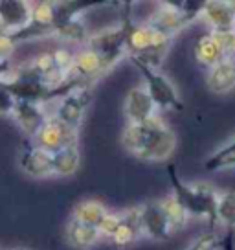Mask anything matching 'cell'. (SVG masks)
Here are the masks:
<instances>
[{
    "label": "cell",
    "instance_id": "1",
    "mask_svg": "<svg viewBox=\"0 0 235 250\" xmlns=\"http://www.w3.org/2000/svg\"><path fill=\"white\" fill-rule=\"evenodd\" d=\"M121 146L140 160L164 162L176 149V134L162 118L157 116L145 124H127L121 131Z\"/></svg>",
    "mask_w": 235,
    "mask_h": 250
},
{
    "label": "cell",
    "instance_id": "2",
    "mask_svg": "<svg viewBox=\"0 0 235 250\" xmlns=\"http://www.w3.org/2000/svg\"><path fill=\"white\" fill-rule=\"evenodd\" d=\"M167 177L173 188V197L184 206V210L189 213V217L208 219L212 225H217V206H219L220 193L206 182L198 184H188L180 180L176 167L169 164L167 167Z\"/></svg>",
    "mask_w": 235,
    "mask_h": 250
},
{
    "label": "cell",
    "instance_id": "3",
    "mask_svg": "<svg viewBox=\"0 0 235 250\" xmlns=\"http://www.w3.org/2000/svg\"><path fill=\"white\" fill-rule=\"evenodd\" d=\"M131 61H133L136 70L140 72V76L143 78V86L147 88V92L153 98L158 110L184 109V103L180 102V96L176 92L175 85L171 83V79L164 76L162 72H158L157 68H151L145 62L138 61L136 57H131Z\"/></svg>",
    "mask_w": 235,
    "mask_h": 250
},
{
    "label": "cell",
    "instance_id": "4",
    "mask_svg": "<svg viewBox=\"0 0 235 250\" xmlns=\"http://www.w3.org/2000/svg\"><path fill=\"white\" fill-rule=\"evenodd\" d=\"M86 46L94 48L96 52L99 54V57L103 59L105 72H109L112 66H116V62L123 55H129L125 44V33H123L121 24L110 26V28H105V30L90 35Z\"/></svg>",
    "mask_w": 235,
    "mask_h": 250
},
{
    "label": "cell",
    "instance_id": "5",
    "mask_svg": "<svg viewBox=\"0 0 235 250\" xmlns=\"http://www.w3.org/2000/svg\"><path fill=\"white\" fill-rule=\"evenodd\" d=\"M78 129H72V127L63 124L55 116H50L46 125L40 129V133L33 138V144L37 147L44 149V151L54 155V153H57V151H61L64 147L78 146Z\"/></svg>",
    "mask_w": 235,
    "mask_h": 250
},
{
    "label": "cell",
    "instance_id": "6",
    "mask_svg": "<svg viewBox=\"0 0 235 250\" xmlns=\"http://www.w3.org/2000/svg\"><path fill=\"white\" fill-rule=\"evenodd\" d=\"M90 100H92V86H79V88L72 90L70 94H66L64 98L59 100V105L55 109L54 116L57 120H61L63 124H66L68 127L79 131V127L83 124L85 110L90 105Z\"/></svg>",
    "mask_w": 235,
    "mask_h": 250
},
{
    "label": "cell",
    "instance_id": "7",
    "mask_svg": "<svg viewBox=\"0 0 235 250\" xmlns=\"http://www.w3.org/2000/svg\"><path fill=\"white\" fill-rule=\"evenodd\" d=\"M127 124L138 125L151 122L158 116V107L155 105L153 98L149 96L145 86H134L127 92L125 103H123Z\"/></svg>",
    "mask_w": 235,
    "mask_h": 250
},
{
    "label": "cell",
    "instance_id": "8",
    "mask_svg": "<svg viewBox=\"0 0 235 250\" xmlns=\"http://www.w3.org/2000/svg\"><path fill=\"white\" fill-rule=\"evenodd\" d=\"M138 208H140L141 232L145 237L155 239V241H165L173 234L171 225L165 217V211L160 201H149Z\"/></svg>",
    "mask_w": 235,
    "mask_h": 250
},
{
    "label": "cell",
    "instance_id": "9",
    "mask_svg": "<svg viewBox=\"0 0 235 250\" xmlns=\"http://www.w3.org/2000/svg\"><path fill=\"white\" fill-rule=\"evenodd\" d=\"M33 2L26 0H0V31L13 33L32 22Z\"/></svg>",
    "mask_w": 235,
    "mask_h": 250
},
{
    "label": "cell",
    "instance_id": "10",
    "mask_svg": "<svg viewBox=\"0 0 235 250\" xmlns=\"http://www.w3.org/2000/svg\"><path fill=\"white\" fill-rule=\"evenodd\" d=\"M11 118L17 122V125L22 129L30 138H35L40 133V129L46 125L48 112L44 110L42 103H30V102H17L15 110Z\"/></svg>",
    "mask_w": 235,
    "mask_h": 250
},
{
    "label": "cell",
    "instance_id": "11",
    "mask_svg": "<svg viewBox=\"0 0 235 250\" xmlns=\"http://www.w3.org/2000/svg\"><path fill=\"white\" fill-rule=\"evenodd\" d=\"M20 167L32 179L42 180L55 177L54 173V155L44 149L37 147L35 144L26 147L20 155Z\"/></svg>",
    "mask_w": 235,
    "mask_h": 250
},
{
    "label": "cell",
    "instance_id": "12",
    "mask_svg": "<svg viewBox=\"0 0 235 250\" xmlns=\"http://www.w3.org/2000/svg\"><path fill=\"white\" fill-rule=\"evenodd\" d=\"M200 19L208 22L212 31L235 30V9L232 2H224V0H208V2H204Z\"/></svg>",
    "mask_w": 235,
    "mask_h": 250
},
{
    "label": "cell",
    "instance_id": "13",
    "mask_svg": "<svg viewBox=\"0 0 235 250\" xmlns=\"http://www.w3.org/2000/svg\"><path fill=\"white\" fill-rule=\"evenodd\" d=\"M206 85L210 92L219 96L232 92L235 88V57H224L212 68H208Z\"/></svg>",
    "mask_w": 235,
    "mask_h": 250
},
{
    "label": "cell",
    "instance_id": "14",
    "mask_svg": "<svg viewBox=\"0 0 235 250\" xmlns=\"http://www.w3.org/2000/svg\"><path fill=\"white\" fill-rule=\"evenodd\" d=\"M119 213H121V223L118 227L116 234L110 237V243L118 249H125V247H131L133 243H136L143 235L140 223V208L119 211Z\"/></svg>",
    "mask_w": 235,
    "mask_h": 250
},
{
    "label": "cell",
    "instance_id": "15",
    "mask_svg": "<svg viewBox=\"0 0 235 250\" xmlns=\"http://www.w3.org/2000/svg\"><path fill=\"white\" fill-rule=\"evenodd\" d=\"M64 235H66V243L76 250L94 249L96 245L103 239L99 228L88 227V225H83V223L74 221V219L68 221L66 230H64Z\"/></svg>",
    "mask_w": 235,
    "mask_h": 250
},
{
    "label": "cell",
    "instance_id": "16",
    "mask_svg": "<svg viewBox=\"0 0 235 250\" xmlns=\"http://www.w3.org/2000/svg\"><path fill=\"white\" fill-rule=\"evenodd\" d=\"M109 213L110 211L107 210V206H103V203L94 201V199H86V201H79V203L74 206L70 219L79 221V223H83V225H88V227L99 228Z\"/></svg>",
    "mask_w": 235,
    "mask_h": 250
},
{
    "label": "cell",
    "instance_id": "17",
    "mask_svg": "<svg viewBox=\"0 0 235 250\" xmlns=\"http://www.w3.org/2000/svg\"><path fill=\"white\" fill-rule=\"evenodd\" d=\"M193 55H195L196 61L204 66H208V68H212L213 64H217L226 57L222 48H220L219 41L215 39L212 31L208 35H202V37L196 39L195 46H193Z\"/></svg>",
    "mask_w": 235,
    "mask_h": 250
},
{
    "label": "cell",
    "instance_id": "18",
    "mask_svg": "<svg viewBox=\"0 0 235 250\" xmlns=\"http://www.w3.org/2000/svg\"><path fill=\"white\" fill-rule=\"evenodd\" d=\"M54 37L70 44H88L90 33L86 30L85 22L81 21V17H78V19H68L55 24Z\"/></svg>",
    "mask_w": 235,
    "mask_h": 250
},
{
    "label": "cell",
    "instance_id": "19",
    "mask_svg": "<svg viewBox=\"0 0 235 250\" xmlns=\"http://www.w3.org/2000/svg\"><path fill=\"white\" fill-rule=\"evenodd\" d=\"M81 167V151L79 146H70L54 153V173L55 177H72Z\"/></svg>",
    "mask_w": 235,
    "mask_h": 250
},
{
    "label": "cell",
    "instance_id": "20",
    "mask_svg": "<svg viewBox=\"0 0 235 250\" xmlns=\"http://www.w3.org/2000/svg\"><path fill=\"white\" fill-rule=\"evenodd\" d=\"M160 203H162V208H164L165 217H167V221H169L173 232H178V230H182V228L188 225L189 213L184 210V206H182L175 197L173 195L165 197V199H162Z\"/></svg>",
    "mask_w": 235,
    "mask_h": 250
},
{
    "label": "cell",
    "instance_id": "21",
    "mask_svg": "<svg viewBox=\"0 0 235 250\" xmlns=\"http://www.w3.org/2000/svg\"><path fill=\"white\" fill-rule=\"evenodd\" d=\"M217 221L228 232L235 230V189L224 191L219 197V206H217Z\"/></svg>",
    "mask_w": 235,
    "mask_h": 250
},
{
    "label": "cell",
    "instance_id": "22",
    "mask_svg": "<svg viewBox=\"0 0 235 250\" xmlns=\"http://www.w3.org/2000/svg\"><path fill=\"white\" fill-rule=\"evenodd\" d=\"M57 19V2H33L32 6V22L46 28H55Z\"/></svg>",
    "mask_w": 235,
    "mask_h": 250
},
{
    "label": "cell",
    "instance_id": "23",
    "mask_svg": "<svg viewBox=\"0 0 235 250\" xmlns=\"http://www.w3.org/2000/svg\"><path fill=\"white\" fill-rule=\"evenodd\" d=\"M235 166V146L226 144L224 147L215 151L206 162L204 167L208 171H219V169H226V167H234Z\"/></svg>",
    "mask_w": 235,
    "mask_h": 250
},
{
    "label": "cell",
    "instance_id": "24",
    "mask_svg": "<svg viewBox=\"0 0 235 250\" xmlns=\"http://www.w3.org/2000/svg\"><path fill=\"white\" fill-rule=\"evenodd\" d=\"M224 249V237L217 232H204L196 235L184 250H222Z\"/></svg>",
    "mask_w": 235,
    "mask_h": 250
},
{
    "label": "cell",
    "instance_id": "25",
    "mask_svg": "<svg viewBox=\"0 0 235 250\" xmlns=\"http://www.w3.org/2000/svg\"><path fill=\"white\" fill-rule=\"evenodd\" d=\"M215 39L219 41L220 48L226 57H235V30L228 31H212Z\"/></svg>",
    "mask_w": 235,
    "mask_h": 250
},
{
    "label": "cell",
    "instance_id": "26",
    "mask_svg": "<svg viewBox=\"0 0 235 250\" xmlns=\"http://www.w3.org/2000/svg\"><path fill=\"white\" fill-rule=\"evenodd\" d=\"M119 223H121V213L110 211L109 215L105 217V221L101 223V227H99V232H101L103 239H109V241H110V237L116 234Z\"/></svg>",
    "mask_w": 235,
    "mask_h": 250
},
{
    "label": "cell",
    "instance_id": "27",
    "mask_svg": "<svg viewBox=\"0 0 235 250\" xmlns=\"http://www.w3.org/2000/svg\"><path fill=\"white\" fill-rule=\"evenodd\" d=\"M15 105H17L15 96L0 83V114L2 116H11L13 110H15Z\"/></svg>",
    "mask_w": 235,
    "mask_h": 250
},
{
    "label": "cell",
    "instance_id": "28",
    "mask_svg": "<svg viewBox=\"0 0 235 250\" xmlns=\"http://www.w3.org/2000/svg\"><path fill=\"white\" fill-rule=\"evenodd\" d=\"M15 41L9 37L8 33L0 31V61H9L11 54L15 52Z\"/></svg>",
    "mask_w": 235,
    "mask_h": 250
},
{
    "label": "cell",
    "instance_id": "29",
    "mask_svg": "<svg viewBox=\"0 0 235 250\" xmlns=\"http://www.w3.org/2000/svg\"><path fill=\"white\" fill-rule=\"evenodd\" d=\"M222 250H235L234 247V232H228V235H224V249Z\"/></svg>",
    "mask_w": 235,
    "mask_h": 250
},
{
    "label": "cell",
    "instance_id": "30",
    "mask_svg": "<svg viewBox=\"0 0 235 250\" xmlns=\"http://www.w3.org/2000/svg\"><path fill=\"white\" fill-rule=\"evenodd\" d=\"M9 250H28V249H24V247H15V249H9Z\"/></svg>",
    "mask_w": 235,
    "mask_h": 250
},
{
    "label": "cell",
    "instance_id": "31",
    "mask_svg": "<svg viewBox=\"0 0 235 250\" xmlns=\"http://www.w3.org/2000/svg\"><path fill=\"white\" fill-rule=\"evenodd\" d=\"M228 144H232V146H235V136H234V138H232L230 142H228Z\"/></svg>",
    "mask_w": 235,
    "mask_h": 250
},
{
    "label": "cell",
    "instance_id": "32",
    "mask_svg": "<svg viewBox=\"0 0 235 250\" xmlns=\"http://www.w3.org/2000/svg\"><path fill=\"white\" fill-rule=\"evenodd\" d=\"M232 4H234V9H235V2H232Z\"/></svg>",
    "mask_w": 235,
    "mask_h": 250
}]
</instances>
